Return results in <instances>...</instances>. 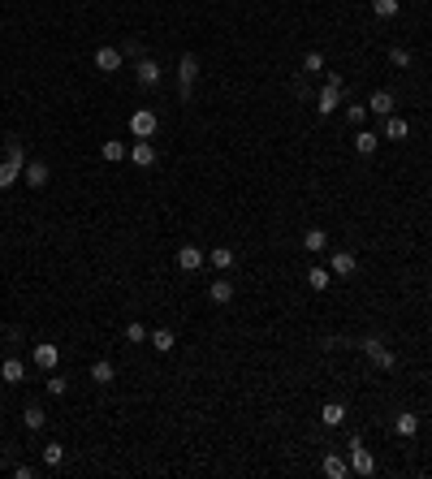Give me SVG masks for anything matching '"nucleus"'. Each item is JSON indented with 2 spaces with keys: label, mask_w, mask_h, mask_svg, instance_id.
Returning a JSON list of instances; mask_svg holds the SVG:
<instances>
[{
  "label": "nucleus",
  "mask_w": 432,
  "mask_h": 479,
  "mask_svg": "<svg viewBox=\"0 0 432 479\" xmlns=\"http://www.w3.org/2000/svg\"><path fill=\"white\" fill-rule=\"evenodd\" d=\"M147 341H152V350H156V354H173V345H178V337H173V328H156Z\"/></svg>",
  "instance_id": "23"
},
{
  "label": "nucleus",
  "mask_w": 432,
  "mask_h": 479,
  "mask_svg": "<svg viewBox=\"0 0 432 479\" xmlns=\"http://www.w3.org/2000/svg\"><path fill=\"white\" fill-rule=\"evenodd\" d=\"M134 78H138V87H156V83H160V65H156L152 56H138Z\"/></svg>",
  "instance_id": "15"
},
{
  "label": "nucleus",
  "mask_w": 432,
  "mask_h": 479,
  "mask_svg": "<svg viewBox=\"0 0 432 479\" xmlns=\"http://www.w3.org/2000/svg\"><path fill=\"white\" fill-rule=\"evenodd\" d=\"M207 298H212L216 307H229V302H234V281H229L225 273L212 277V285H207Z\"/></svg>",
  "instance_id": "9"
},
{
  "label": "nucleus",
  "mask_w": 432,
  "mask_h": 479,
  "mask_svg": "<svg viewBox=\"0 0 432 479\" xmlns=\"http://www.w3.org/2000/svg\"><path fill=\"white\" fill-rule=\"evenodd\" d=\"M234 259H238V255L229 246H212V251H207V268H212V273H229Z\"/></svg>",
  "instance_id": "16"
},
{
  "label": "nucleus",
  "mask_w": 432,
  "mask_h": 479,
  "mask_svg": "<svg viewBox=\"0 0 432 479\" xmlns=\"http://www.w3.org/2000/svg\"><path fill=\"white\" fill-rule=\"evenodd\" d=\"M125 160H130V164L134 169H156V147H152V138H134L130 142V156H125Z\"/></svg>",
  "instance_id": "7"
},
{
  "label": "nucleus",
  "mask_w": 432,
  "mask_h": 479,
  "mask_svg": "<svg viewBox=\"0 0 432 479\" xmlns=\"http://www.w3.org/2000/svg\"><path fill=\"white\" fill-rule=\"evenodd\" d=\"M393 91H372V95H367V113H376V117H389L393 113Z\"/></svg>",
  "instance_id": "14"
},
{
  "label": "nucleus",
  "mask_w": 432,
  "mask_h": 479,
  "mask_svg": "<svg viewBox=\"0 0 432 479\" xmlns=\"http://www.w3.org/2000/svg\"><path fill=\"white\" fill-rule=\"evenodd\" d=\"M0 380H5V385H22V380H26V363L9 354L5 363H0Z\"/></svg>",
  "instance_id": "17"
},
{
  "label": "nucleus",
  "mask_w": 432,
  "mask_h": 479,
  "mask_svg": "<svg viewBox=\"0 0 432 479\" xmlns=\"http://www.w3.org/2000/svg\"><path fill=\"white\" fill-rule=\"evenodd\" d=\"M5 160H18V164H26V147H22V138H5Z\"/></svg>",
  "instance_id": "36"
},
{
  "label": "nucleus",
  "mask_w": 432,
  "mask_h": 479,
  "mask_svg": "<svg viewBox=\"0 0 432 479\" xmlns=\"http://www.w3.org/2000/svg\"><path fill=\"white\" fill-rule=\"evenodd\" d=\"M398 9H402V0H372L376 18H398Z\"/></svg>",
  "instance_id": "31"
},
{
  "label": "nucleus",
  "mask_w": 432,
  "mask_h": 479,
  "mask_svg": "<svg viewBox=\"0 0 432 479\" xmlns=\"http://www.w3.org/2000/svg\"><path fill=\"white\" fill-rule=\"evenodd\" d=\"M30 363H35L39 372H56V367H61V345H52V341H39L35 350H30Z\"/></svg>",
  "instance_id": "6"
},
{
  "label": "nucleus",
  "mask_w": 432,
  "mask_h": 479,
  "mask_svg": "<svg viewBox=\"0 0 432 479\" xmlns=\"http://www.w3.org/2000/svg\"><path fill=\"white\" fill-rule=\"evenodd\" d=\"M61 462H65V445H61V440H48L43 445V467H61Z\"/></svg>",
  "instance_id": "29"
},
{
  "label": "nucleus",
  "mask_w": 432,
  "mask_h": 479,
  "mask_svg": "<svg viewBox=\"0 0 432 479\" xmlns=\"http://www.w3.org/2000/svg\"><path fill=\"white\" fill-rule=\"evenodd\" d=\"M173 259H178V268H182V273H199V268L207 264V255L195 246V242H182L178 246V255H173Z\"/></svg>",
  "instance_id": "8"
},
{
  "label": "nucleus",
  "mask_w": 432,
  "mask_h": 479,
  "mask_svg": "<svg viewBox=\"0 0 432 479\" xmlns=\"http://www.w3.org/2000/svg\"><path fill=\"white\" fill-rule=\"evenodd\" d=\"M342 104H346V87H333V83H325V87H320V95H316V108H320V117L338 113Z\"/></svg>",
  "instance_id": "5"
},
{
  "label": "nucleus",
  "mask_w": 432,
  "mask_h": 479,
  "mask_svg": "<svg viewBox=\"0 0 432 479\" xmlns=\"http://www.w3.org/2000/svg\"><path fill=\"white\" fill-rule=\"evenodd\" d=\"M380 121H385V125H380V138H389V142H402L407 134H411V121H402V117H380Z\"/></svg>",
  "instance_id": "13"
},
{
  "label": "nucleus",
  "mask_w": 432,
  "mask_h": 479,
  "mask_svg": "<svg viewBox=\"0 0 432 479\" xmlns=\"http://www.w3.org/2000/svg\"><path fill=\"white\" fill-rule=\"evenodd\" d=\"M48 393H52V397H65L70 393V380L61 376V372H48Z\"/></svg>",
  "instance_id": "34"
},
{
  "label": "nucleus",
  "mask_w": 432,
  "mask_h": 479,
  "mask_svg": "<svg viewBox=\"0 0 432 479\" xmlns=\"http://www.w3.org/2000/svg\"><path fill=\"white\" fill-rule=\"evenodd\" d=\"M320 423H325V427H342L346 423V406L342 402H325V406H320Z\"/></svg>",
  "instance_id": "20"
},
{
  "label": "nucleus",
  "mask_w": 432,
  "mask_h": 479,
  "mask_svg": "<svg viewBox=\"0 0 432 479\" xmlns=\"http://www.w3.org/2000/svg\"><path fill=\"white\" fill-rule=\"evenodd\" d=\"M320 471H325L329 479H346L350 475V462L342 454H325V462H320Z\"/></svg>",
  "instance_id": "18"
},
{
  "label": "nucleus",
  "mask_w": 432,
  "mask_h": 479,
  "mask_svg": "<svg viewBox=\"0 0 432 479\" xmlns=\"http://www.w3.org/2000/svg\"><path fill=\"white\" fill-rule=\"evenodd\" d=\"M147 337H152L147 324H138V319H130V324H125V341H130V345H143Z\"/></svg>",
  "instance_id": "30"
},
{
  "label": "nucleus",
  "mask_w": 432,
  "mask_h": 479,
  "mask_svg": "<svg viewBox=\"0 0 432 479\" xmlns=\"http://www.w3.org/2000/svg\"><path fill=\"white\" fill-rule=\"evenodd\" d=\"M100 156L108 160V164H121L125 156H130V147H125L121 138H104V147H100Z\"/></svg>",
  "instance_id": "24"
},
{
  "label": "nucleus",
  "mask_w": 432,
  "mask_h": 479,
  "mask_svg": "<svg viewBox=\"0 0 432 479\" xmlns=\"http://www.w3.org/2000/svg\"><path fill=\"white\" fill-rule=\"evenodd\" d=\"M156 130H160V117L152 108H134L130 113V134L134 138H156Z\"/></svg>",
  "instance_id": "3"
},
{
  "label": "nucleus",
  "mask_w": 432,
  "mask_h": 479,
  "mask_svg": "<svg viewBox=\"0 0 432 479\" xmlns=\"http://www.w3.org/2000/svg\"><path fill=\"white\" fill-rule=\"evenodd\" d=\"M302 74L320 78V74H325V56H320V52H307V56H302Z\"/></svg>",
  "instance_id": "35"
},
{
  "label": "nucleus",
  "mask_w": 432,
  "mask_h": 479,
  "mask_svg": "<svg viewBox=\"0 0 432 479\" xmlns=\"http://www.w3.org/2000/svg\"><path fill=\"white\" fill-rule=\"evenodd\" d=\"M13 479H35V467H13Z\"/></svg>",
  "instance_id": "37"
},
{
  "label": "nucleus",
  "mask_w": 432,
  "mask_h": 479,
  "mask_svg": "<svg viewBox=\"0 0 432 479\" xmlns=\"http://www.w3.org/2000/svg\"><path fill=\"white\" fill-rule=\"evenodd\" d=\"M359 350H363V354L380 367V372H393V367H398V354H393V350L380 341V337H363V341H359Z\"/></svg>",
  "instance_id": "2"
},
{
  "label": "nucleus",
  "mask_w": 432,
  "mask_h": 479,
  "mask_svg": "<svg viewBox=\"0 0 432 479\" xmlns=\"http://www.w3.org/2000/svg\"><path fill=\"white\" fill-rule=\"evenodd\" d=\"M195 78H199V56H182L178 61V91H182V100H190V91H195Z\"/></svg>",
  "instance_id": "4"
},
{
  "label": "nucleus",
  "mask_w": 432,
  "mask_h": 479,
  "mask_svg": "<svg viewBox=\"0 0 432 479\" xmlns=\"http://www.w3.org/2000/svg\"><path fill=\"white\" fill-rule=\"evenodd\" d=\"M346 462H350V475H359V479L376 475V458H372V449H363V440H359V436H350V445H346Z\"/></svg>",
  "instance_id": "1"
},
{
  "label": "nucleus",
  "mask_w": 432,
  "mask_h": 479,
  "mask_svg": "<svg viewBox=\"0 0 432 479\" xmlns=\"http://www.w3.org/2000/svg\"><path fill=\"white\" fill-rule=\"evenodd\" d=\"M307 285H311L316 294H325L329 285H333V273H329L325 264H311V268H307Z\"/></svg>",
  "instance_id": "19"
},
{
  "label": "nucleus",
  "mask_w": 432,
  "mask_h": 479,
  "mask_svg": "<svg viewBox=\"0 0 432 479\" xmlns=\"http://www.w3.org/2000/svg\"><path fill=\"white\" fill-rule=\"evenodd\" d=\"M411 61H415L411 47H389V65H393V70H411Z\"/></svg>",
  "instance_id": "33"
},
{
  "label": "nucleus",
  "mask_w": 432,
  "mask_h": 479,
  "mask_svg": "<svg viewBox=\"0 0 432 479\" xmlns=\"http://www.w3.org/2000/svg\"><path fill=\"white\" fill-rule=\"evenodd\" d=\"M48 178H52V173H48L43 160H26V169H22V182H26V186L43 190V186H48Z\"/></svg>",
  "instance_id": "11"
},
{
  "label": "nucleus",
  "mask_w": 432,
  "mask_h": 479,
  "mask_svg": "<svg viewBox=\"0 0 432 479\" xmlns=\"http://www.w3.org/2000/svg\"><path fill=\"white\" fill-rule=\"evenodd\" d=\"M22 423L30 427V432H43V423H48V414H43V406H39V402H30V406L22 410Z\"/></svg>",
  "instance_id": "28"
},
{
  "label": "nucleus",
  "mask_w": 432,
  "mask_h": 479,
  "mask_svg": "<svg viewBox=\"0 0 432 479\" xmlns=\"http://www.w3.org/2000/svg\"><path fill=\"white\" fill-rule=\"evenodd\" d=\"M393 432L411 440L415 432H420V414H415V410H402V414H398V419H393Z\"/></svg>",
  "instance_id": "22"
},
{
  "label": "nucleus",
  "mask_w": 432,
  "mask_h": 479,
  "mask_svg": "<svg viewBox=\"0 0 432 479\" xmlns=\"http://www.w3.org/2000/svg\"><path fill=\"white\" fill-rule=\"evenodd\" d=\"M355 268H359L355 251H333V264H329V273H333V277H355Z\"/></svg>",
  "instance_id": "12"
},
{
  "label": "nucleus",
  "mask_w": 432,
  "mask_h": 479,
  "mask_svg": "<svg viewBox=\"0 0 432 479\" xmlns=\"http://www.w3.org/2000/svg\"><path fill=\"white\" fill-rule=\"evenodd\" d=\"M342 113H346V121H350V125H363V121H367V104L346 100V108H342Z\"/></svg>",
  "instance_id": "32"
},
{
  "label": "nucleus",
  "mask_w": 432,
  "mask_h": 479,
  "mask_svg": "<svg viewBox=\"0 0 432 479\" xmlns=\"http://www.w3.org/2000/svg\"><path fill=\"white\" fill-rule=\"evenodd\" d=\"M376 147H380V134L376 130H359L355 134V151L359 156H376Z\"/></svg>",
  "instance_id": "27"
},
{
  "label": "nucleus",
  "mask_w": 432,
  "mask_h": 479,
  "mask_svg": "<svg viewBox=\"0 0 432 479\" xmlns=\"http://www.w3.org/2000/svg\"><path fill=\"white\" fill-rule=\"evenodd\" d=\"M91 380H95L100 389H104V385H113V380H117V367L108 363V359H95V363H91Z\"/></svg>",
  "instance_id": "21"
},
{
  "label": "nucleus",
  "mask_w": 432,
  "mask_h": 479,
  "mask_svg": "<svg viewBox=\"0 0 432 479\" xmlns=\"http://www.w3.org/2000/svg\"><path fill=\"white\" fill-rule=\"evenodd\" d=\"M22 169H26V164H18V160H5V164H0V190L18 186V182H22Z\"/></svg>",
  "instance_id": "26"
},
{
  "label": "nucleus",
  "mask_w": 432,
  "mask_h": 479,
  "mask_svg": "<svg viewBox=\"0 0 432 479\" xmlns=\"http://www.w3.org/2000/svg\"><path fill=\"white\" fill-rule=\"evenodd\" d=\"M121 61H125V56H121V47H108V43H104V47H95V70L117 74V70H121Z\"/></svg>",
  "instance_id": "10"
},
{
  "label": "nucleus",
  "mask_w": 432,
  "mask_h": 479,
  "mask_svg": "<svg viewBox=\"0 0 432 479\" xmlns=\"http://www.w3.org/2000/svg\"><path fill=\"white\" fill-rule=\"evenodd\" d=\"M302 251L325 255V251H329V233H325V229H307V233H302Z\"/></svg>",
  "instance_id": "25"
},
{
  "label": "nucleus",
  "mask_w": 432,
  "mask_h": 479,
  "mask_svg": "<svg viewBox=\"0 0 432 479\" xmlns=\"http://www.w3.org/2000/svg\"><path fill=\"white\" fill-rule=\"evenodd\" d=\"M428 432H432V419H428Z\"/></svg>",
  "instance_id": "38"
}]
</instances>
